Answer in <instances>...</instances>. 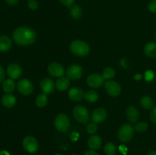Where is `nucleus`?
I'll return each mask as SVG.
<instances>
[{"instance_id": "nucleus-1", "label": "nucleus", "mask_w": 156, "mask_h": 155, "mask_svg": "<svg viewBox=\"0 0 156 155\" xmlns=\"http://www.w3.org/2000/svg\"><path fill=\"white\" fill-rule=\"evenodd\" d=\"M12 37L19 46H29L33 44L37 39V33L33 29L27 27H20L15 29Z\"/></svg>"}, {"instance_id": "nucleus-2", "label": "nucleus", "mask_w": 156, "mask_h": 155, "mask_svg": "<svg viewBox=\"0 0 156 155\" xmlns=\"http://www.w3.org/2000/svg\"><path fill=\"white\" fill-rule=\"evenodd\" d=\"M70 50L77 56H85L89 53L90 47L87 43L81 40H76L70 44Z\"/></svg>"}, {"instance_id": "nucleus-3", "label": "nucleus", "mask_w": 156, "mask_h": 155, "mask_svg": "<svg viewBox=\"0 0 156 155\" xmlns=\"http://www.w3.org/2000/svg\"><path fill=\"white\" fill-rule=\"evenodd\" d=\"M134 129L130 124H124L120 128L117 133L119 140L122 142H128L133 137Z\"/></svg>"}, {"instance_id": "nucleus-4", "label": "nucleus", "mask_w": 156, "mask_h": 155, "mask_svg": "<svg viewBox=\"0 0 156 155\" xmlns=\"http://www.w3.org/2000/svg\"><path fill=\"white\" fill-rule=\"evenodd\" d=\"M73 115L75 119L80 123H86L90 119V114L86 107L83 106H76L73 109Z\"/></svg>"}, {"instance_id": "nucleus-5", "label": "nucleus", "mask_w": 156, "mask_h": 155, "mask_svg": "<svg viewBox=\"0 0 156 155\" xmlns=\"http://www.w3.org/2000/svg\"><path fill=\"white\" fill-rule=\"evenodd\" d=\"M54 126L56 130L59 131V132H66L70 126L69 119L64 113L58 114L55 119Z\"/></svg>"}, {"instance_id": "nucleus-6", "label": "nucleus", "mask_w": 156, "mask_h": 155, "mask_svg": "<svg viewBox=\"0 0 156 155\" xmlns=\"http://www.w3.org/2000/svg\"><path fill=\"white\" fill-rule=\"evenodd\" d=\"M17 88L20 94L24 96H28L34 91V85L29 80L26 78L21 79L17 84Z\"/></svg>"}, {"instance_id": "nucleus-7", "label": "nucleus", "mask_w": 156, "mask_h": 155, "mask_svg": "<svg viewBox=\"0 0 156 155\" xmlns=\"http://www.w3.org/2000/svg\"><path fill=\"white\" fill-rule=\"evenodd\" d=\"M105 90L111 97H117L121 93V87L118 82L112 80H108L105 83Z\"/></svg>"}, {"instance_id": "nucleus-8", "label": "nucleus", "mask_w": 156, "mask_h": 155, "mask_svg": "<svg viewBox=\"0 0 156 155\" xmlns=\"http://www.w3.org/2000/svg\"><path fill=\"white\" fill-rule=\"evenodd\" d=\"M23 147L28 153H34L38 150V142L33 136H27L23 140Z\"/></svg>"}, {"instance_id": "nucleus-9", "label": "nucleus", "mask_w": 156, "mask_h": 155, "mask_svg": "<svg viewBox=\"0 0 156 155\" xmlns=\"http://www.w3.org/2000/svg\"><path fill=\"white\" fill-rule=\"evenodd\" d=\"M87 84L92 88H100L105 84V79L99 74H91L87 78Z\"/></svg>"}, {"instance_id": "nucleus-10", "label": "nucleus", "mask_w": 156, "mask_h": 155, "mask_svg": "<svg viewBox=\"0 0 156 155\" xmlns=\"http://www.w3.org/2000/svg\"><path fill=\"white\" fill-rule=\"evenodd\" d=\"M82 68L79 65H72L67 68L66 75L67 78L72 80H76V79L81 78L82 76Z\"/></svg>"}, {"instance_id": "nucleus-11", "label": "nucleus", "mask_w": 156, "mask_h": 155, "mask_svg": "<svg viewBox=\"0 0 156 155\" xmlns=\"http://www.w3.org/2000/svg\"><path fill=\"white\" fill-rule=\"evenodd\" d=\"M48 71L53 77L61 78L65 73V69L61 64L58 62H52L48 65Z\"/></svg>"}, {"instance_id": "nucleus-12", "label": "nucleus", "mask_w": 156, "mask_h": 155, "mask_svg": "<svg viewBox=\"0 0 156 155\" xmlns=\"http://www.w3.org/2000/svg\"><path fill=\"white\" fill-rule=\"evenodd\" d=\"M6 72L10 78L17 79L22 74V69L18 64L12 63L8 65Z\"/></svg>"}, {"instance_id": "nucleus-13", "label": "nucleus", "mask_w": 156, "mask_h": 155, "mask_svg": "<svg viewBox=\"0 0 156 155\" xmlns=\"http://www.w3.org/2000/svg\"><path fill=\"white\" fill-rule=\"evenodd\" d=\"M55 87H56V84H54V81L49 78H44L41 81V88L44 94H52L54 91Z\"/></svg>"}, {"instance_id": "nucleus-14", "label": "nucleus", "mask_w": 156, "mask_h": 155, "mask_svg": "<svg viewBox=\"0 0 156 155\" xmlns=\"http://www.w3.org/2000/svg\"><path fill=\"white\" fill-rule=\"evenodd\" d=\"M108 114H107L106 110L103 108H98L93 111L91 114V120L94 123H101L105 121L107 119Z\"/></svg>"}, {"instance_id": "nucleus-15", "label": "nucleus", "mask_w": 156, "mask_h": 155, "mask_svg": "<svg viewBox=\"0 0 156 155\" xmlns=\"http://www.w3.org/2000/svg\"><path fill=\"white\" fill-rule=\"evenodd\" d=\"M126 115L130 122L136 123L140 119V111L135 106H129L126 110Z\"/></svg>"}, {"instance_id": "nucleus-16", "label": "nucleus", "mask_w": 156, "mask_h": 155, "mask_svg": "<svg viewBox=\"0 0 156 155\" xmlns=\"http://www.w3.org/2000/svg\"><path fill=\"white\" fill-rule=\"evenodd\" d=\"M85 93L81 88H73L69 91L68 96L73 101H80L85 97Z\"/></svg>"}, {"instance_id": "nucleus-17", "label": "nucleus", "mask_w": 156, "mask_h": 155, "mask_svg": "<svg viewBox=\"0 0 156 155\" xmlns=\"http://www.w3.org/2000/svg\"><path fill=\"white\" fill-rule=\"evenodd\" d=\"M2 103L6 108H12L16 104V97L12 94H6L2 97Z\"/></svg>"}, {"instance_id": "nucleus-18", "label": "nucleus", "mask_w": 156, "mask_h": 155, "mask_svg": "<svg viewBox=\"0 0 156 155\" xmlns=\"http://www.w3.org/2000/svg\"><path fill=\"white\" fill-rule=\"evenodd\" d=\"M102 139L98 135H92L88 140V145L91 150H97L101 146Z\"/></svg>"}, {"instance_id": "nucleus-19", "label": "nucleus", "mask_w": 156, "mask_h": 155, "mask_svg": "<svg viewBox=\"0 0 156 155\" xmlns=\"http://www.w3.org/2000/svg\"><path fill=\"white\" fill-rule=\"evenodd\" d=\"M12 45V40L5 35L0 36V51L7 52L11 49Z\"/></svg>"}, {"instance_id": "nucleus-20", "label": "nucleus", "mask_w": 156, "mask_h": 155, "mask_svg": "<svg viewBox=\"0 0 156 155\" xmlns=\"http://www.w3.org/2000/svg\"><path fill=\"white\" fill-rule=\"evenodd\" d=\"M70 85L69 78L66 77H61L56 81V88L59 91H65L69 88Z\"/></svg>"}, {"instance_id": "nucleus-21", "label": "nucleus", "mask_w": 156, "mask_h": 155, "mask_svg": "<svg viewBox=\"0 0 156 155\" xmlns=\"http://www.w3.org/2000/svg\"><path fill=\"white\" fill-rule=\"evenodd\" d=\"M15 88H16V84H15V82L14 81V79H6L2 82V89L6 94H11L12 92H13Z\"/></svg>"}, {"instance_id": "nucleus-22", "label": "nucleus", "mask_w": 156, "mask_h": 155, "mask_svg": "<svg viewBox=\"0 0 156 155\" xmlns=\"http://www.w3.org/2000/svg\"><path fill=\"white\" fill-rule=\"evenodd\" d=\"M144 53L150 58H156V43H149L144 47Z\"/></svg>"}, {"instance_id": "nucleus-23", "label": "nucleus", "mask_w": 156, "mask_h": 155, "mask_svg": "<svg viewBox=\"0 0 156 155\" xmlns=\"http://www.w3.org/2000/svg\"><path fill=\"white\" fill-rule=\"evenodd\" d=\"M140 104L146 109H152L154 107V100L149 96H144L140 100Z\"/></svg>"}, {"instance_id": "nucleus-24", "label": "nucleus", "mask_w": 156, "mask_h": 155, "mask_svg": "<svg viewBox=\"0 0 156 155\" xmlns=\"http://www.w3.org/2000/svg\"><path fill=\"white\" fill-rule=\"evenodd\" d=\"M70 15L75 19H79L82 16V10L78 5H74L70 8Z\"/></svg>"}, {"instance_id": "nucleus-25", "label": "nucleus", "mask_w": 156, "mask_h": 155, "mask_svg": "<svg viewBox=\"0 0 156 155\" xmlns=\"http://www.w3.org/2000/svg\"><path fill=\"white\" fill-rule=\"evenodd\" d=\"M85 98L88 103H94L98 100V94L95 91H88L85 93Z\"/></svg>"}, {"instance_id": "nucleus-26", "label": "nucleus", "mask_w": 156, "mask_h": 155, "mask_svg": "<svg viewBox=\"0 0 156 155\" xmlns=\"http://www.w3.org/2000/svg\"><path fill=\"white\" fill-rule=\"evenodd\" d=\"M48 102V98L46 94H41L37 97L36 98V104L38 107L42 108L44 107L47 104Z\"/></svg>"}, {"instance_id": "nucleus-27", "label": "nucleus", "mask_w": 156, "mask_h": 155, "mask_svg": "<svg viewBox=\"0 0 156 155\" xmlns=\"http://www.w3.org/2000/svg\"><path fill=\"white\" fill-rule=\"evenodd\" d=\"M105 152L107 155H115L117 152V147L112 142H108L105 146Z\"/></svg>"}, {"instance_id": "nucleus-28", "label": "nucleus", "mask_w": 156, "mask_h": 155, "mask_svg": "<svg viewBox=\"0 0 156 155\" xmlns=\"http://www.w3.org/2000/svg\"><path fill=\"white\" fill-rule=\"evenodd\" d=\"M115 71L112 68H106L103 71L102 73V76H103L104 79H106V80H111L115 76Z\"/></svg>"}, {"instance_id": "nucleus-29", "label": "nucleus", "mask_w": 156, "mask_h": 155, "mask_svg": "<svg viewBox=\"0 0 156 155\" xmlns=\"http://www.w3.org/2000/svg\"><path fill=\"white\" fill-rule=\"evenodd\" d=\"M148 128H149V126H148L147 123L144 122H140L136 123L134 126V129L138 132H146Z\"/></svg>"}, {"instance_id": "nucleus-30", "label": "nucleus", "mask_w": 156, "mask_h": 155, "mask_svg": "<svg viewBox=\"0 0 156 155\" xmlns=\"http://www.w3.org/2000/svg\"><path fill=\"white\" fill-rule=\"evenodd\" d=\"M98 131L97 124L94 122L90 123L87 126V132L89 134H94Z\"/></svg>"}, {"instance_id": "nucleus-31", "label": "nucleus", "mask_w": 156, "mask_h": 155, "mask_svg": "<svg viewBox=\"0 0 156 155\" xmlns=\"http://www.w3.org/2000/svg\"><path fill=\"white\" fill-rule=\"evenodd\" d=\"M27 6L31 10H36L38 9V2L37 0H28V2H27Z\"/></svg>"}, {"instance_id": "nucleus-32", "label": "nucleus", "mask_w": 156, "mask_h": 155, "mask_svg": "<svg viewBox=\"0 0 156 155\" xmlns=\"http://www.w3.org/2000/svg\"><path fill=\"white\" fill-rule=\"evenodd\" d=\"M148 9L152 13H156V0H152L149 3L148 5Z\"/></svg>"}, {"instance_id": "nucleus-33", "label": "nucleus", "mask_w": 156, "mask_h": 155, "mask_svg": "<svg viewBox=\"0 0 156 155\" xmlns=\"http://www.w3.org/2000/svg\"><path fill=\"white\" fill-rule=\"evenodd\" d=\"M150 119L154 124L156 125V106L152 109L150 112Z\"/></svg>"}, {"instance_id": "nucleus-34", "label": "nucleus", "mask_w": 156, "mask_h": 155, "mask_svg": "<svg viewBox=\"0 0 156 155\" xmlns=\"http://www.w3.org/2000/svg\"><path fill=\"white\" fill-rule=\"evenodd\" d=\"M59 1L60 2L62 5L67 6V7H69V9L75 3V0H59Z\"/></svg>"}, {"instance_id": "nucleus-35", "label": "nucleus", "mask_w": 156, "mask_h": 155, "mask_svg": "<svg viewBox=\"0 0 156 155\" xmlns=\"http://www.w3.org/2000/svg\"><path fill=\"white\" fill-rule=\"evenodd\" d=\"M5 76V70L3 69L2 67L0 66V83L4 81Z\"/></svg>"}, {"instance_id": "nucleus-36", "label": "nucleus", "mask_w": 156, "mask_h": 155, "mask_svg": "<svg viewBox=\"0 0 156 155\" xmlns=\"http://www.w3.org/2000/svg\"><path fill=\"white\" fill-rule=\"evenodd\" d=\"M5 2L8 5H9L15 6L16 5H18L19 0H5Z\"/></svg>"}, {"instance_id": "nucleus-37", "label": "nucleus", "mask_w": 156, "mask_h": 155, "mask_svg": "<svg viewBox=\"0 0 156 155\" xmlns=\"http://www.w3.org/2000/svg\"><path fill=\"white\" fill-rule=\"evenodd\" d=\"M84 155H99V154L96 153L94 150H87V151L84 153Z\"/></svg>"}, {"instance_id": "nucleus-38", "label": "nucleus", "mask_w": 156, "mask_h": 155, "mask_svg": "<svg viewBox=\"0 0 156 155\" xmlns=\"http://www.w3.org/2000/svg\"><path fill=\"white\" fill-rule=\"evenodd\" d=\"M0 155H10L9 152H7L6 150H2V151L0 152Z\"/></svg>"}, {"instance_id": "nucleus-39", "label": "nucleus", "mask_w": 156, "mask_h": 155, "mask_svg": "<svg viewBox=\"0 0 156 155\" xmlns=\"http://www.w3.org/2000/svg\"><path fill=\"white\" fill-rule=\"evenodd\" d=\"M146 155H156V150H152V151L149 152Z\"/></svg>"}, {"instance_id": "nucleus-40", "label": "nucleus", "mask_w": 156, "mask_h": 155, "mask_svg": "<svg viewBox=\"0 0 156 155\" xmlns=\"http://www.w3.org/2000/svg\"><path fill=\"white\" fill-rule=\"evenodd\" d=\"M55 155H62V154H60V153H56Z\"/></svg>"}, {"instance_id": "nucleus-41", "label": "nucleus", "mask_w": 156, "mask_h": 155, "mask_svg": "<svg viewBox=\"0 0 156 155\" xmlns=\"http://www.w3.org/2000/svg\"><path fill=\"white\" fill-rule=\"evenodd\" d=\"M155 37H156V31H155Z\"/></svg>"}, {"instance_id": "nucleus-42", "label": "nucleus", "mask_w": 156, "mask_h": 155, "mask_svg": "<svg viewBox=\"0 0 156 155\" xmlns=\"http://www.w3.org/2000/svg\"><path fill=\"white\" fill-rule=\"evenodd\" d=\"M72 155H76V154H72Z\"/></svg>"}]
</instances>
